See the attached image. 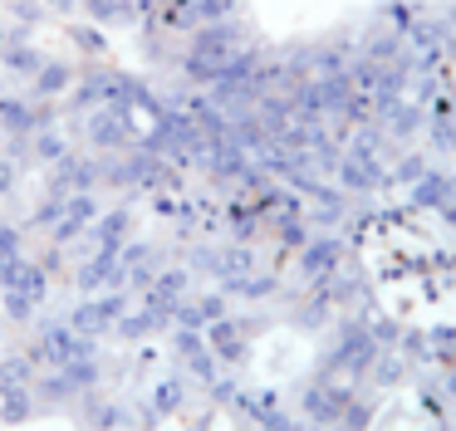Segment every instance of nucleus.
<instances>
[{"label": "nucleus", "mask_w": 456, "mask_h": 431, "mask_svg": "<svg viewBox=\"0 0 456 431\" xmlns=\"http://www.w3.org/2000/svg\"><path fill=\"white\" fill-rule=\"evenodd\" d=\"M89 353H99V338H84V333H74L64 319H54V323H40V333H35L25 358H30L35 368H64L69 358H89Z\"/></svg>", "instance_id": "nucleus-1"}, {"label": "nucleus", "mask_w": 456, "mask_h": 431, "mask_svg": "<svg viewBox=\"0 0 456 431\" xmlns=\"http://www.w3.org/2000/svg\"><path fill=\"white\" fill-rule=\"evenodd\" d=\"M84 137H89V152L94 157H113V152H128L138 142V118L118 113V108H94L84 113Z\"/></svg>", "instance_id": "nucleus-2"}, {"label": "nucleus", "mask_w": 456, "mask_h": 431, "mask_svg": "<svg viewBox=\"0 0 456 431\" xmlns=\"http://www.w3.org/2000/svg\"><path fill=\"white\" fill-rule=\"evenodd\" d=\"M295 264H299V280L305 284H319V280H329L334 270L348 264V240L338 231H314L295 250Z\"/></svg>", "instance_id": "nucleus-3"}, {"label": "nucleus", "mask_w": 456, "mask_h": 431, "mask_svg": "<svg viewBox=\"0 0 456 431\" xmlns=\"http://www.w3.org/2000/svg\"><path fill=\"white\" fill-rule=\"evenodd\" d=\"M123 313H128V294L109 289V294H89V299H79L64 323H69L74 333H84V338H109L113 323H118Z\"/></svg>", "instance_id": "nucleus-4"}, {"label": "nucleus", "mask_w": 456, "mask_h": 431, "mask_svg": "<svg viewBox=\"0 0 456 431\" xmlns=\"http://www.w3.org/2000/svg\"><path fill=\"white\" fill-rule=\"evenodd\" d=\"M250 329H256V323L226 313V319L207 323V329H201V338H207L211 358H216L221 368H246V358H250Z\"/></svg>", "instance_id": "nucleus-5"}, {"label": "nucleus", "mask_w": 456, "mask_h": 431, "mask_svg": "<svg viewBox=\"0 0 456 431\" xmlns=\"http://www.w3.org/2000/svg\"><path fill=\"white\" fill-rule=\"evenodd\" d=\"M334 186L344 196H373V191H383V186H393V182H387V162L358 157V152L344 147V157H338V167H334Z\"/></svg>", "instance_id": "nucleus-6"}, {"label": "nucleus", "mask_w": 456, "mask_h": 431, "mask_svg": "<svg viewBox=\"0 0 456 431\" xmlns=\"http://www.w3.org/2000/svg\"><path fill=\"white\" fill-rule=\"evenodd\" d=\"M54 123V108H45L40 98H0V127H5V137L11 142H25V137L45 133V127Z\"/></svg>", "instance_id": "nucleus-7"}, {"label": "nucleus", "mask_w": 456, "mask_h": 431, "mask_svg": "<svg viewBox=\"0 0 456 431\" xmlns=\"http://www.w3.org/2000/svg\"><path fill=\"white\" fill-rule=\"evenodd\" d=\"M240 49H246V29H240L236 20H207V25L191 29V54H201V59L226 64V59L240 54Z\"/></svg>", "instance_id": "nucleus-8"}, {"label": "nucleus", "mask_w": 456, "mask_h": 431, "mask_svg": "<svg viewBox=\"0 0 456 431\" xmlns=\"http://www.w3.org/2000/svg\"><path fill=\"white\" fill-rule=\"evenodd\" d=\"M118 264H123V284H128V289H148V284L158 280V270L167 264V255L152 240H128L118 250Z\"/></svg>", "instance_id": "nucleus-9"}, {"label": "nucleus", "mask_w": 456, "mask_h": 431, "mask_svg": "<svg viewBox=\"0 0 456 431\" xmlns=\"http://www.w3.org/2000/svg\"><path fill=\"white\" fill-rule=\"evenodd\" d=\"M133 231H138V221H133L128 206H109V211L94 216V225L84 231V240H89L94 250H123V245L133 240Z\"/></svg>", "instance_id": "nucleus-10"}, {"label": "nucleus", "mask_w": 456, "mask_h": 431, "mask_svg": "<svg viewBox=\"0 0 456 431\" xmlns=\"http://www.w3.org/2000/svg\"><path fill=\"white\" fill-rule=\"evenodd\" d=\"M407 201H412L417 211H442L446 201H456V172H446V167H427V172L407 186Z\"/></svg>", "instance_id": "nucleus-11"}, {"label": "nucleus", "mask_w": 456, "mask_h": 431, "mask_svg": "<svg viewBox=\"0 0 456 431\" xmlns=\"http://www.w3.org/2000/svg\"><path fill=\"white\" fill-rule=\"evenodd\" d=\"M79 289L84 294H109V289H123V264H118V250H94L84 255L79 264Z\"/></svg>", "instance_id": "nucleus-12"}, {"label": "nucleus", "mask_w": 456, "mask_h": 431, "mask_svg": "<svg viewBox=\"0 0 456 431\" xmlns=\"http://www.w3.org/2000/svg\"><path fill=\"white\" fill-rule=\"evenodd\" d=\"M422 127H427V103H417V98H397V103L383 113V133L397 137L403 147L417 142V137H422Z\"/></svg>", "instance_id": "nucleus-13"}, {"label": "nucleus", "mask_w": 456, "mask_h": 431, "mask_svg": "<svg viewBox=\"0 0 456 431\" xmlns=\"http://www.w3.org/2000/svg\"><path fill=\"white\" fill-rule=\"evenodd\" d=\"M74 78H79V64H69V59H45L40 69H35L30 78V98H64L74 88Z\"/></svg>", "instance_id": "nucleus-14"}, {"label": "nucleus", "mask_w": 456, "mask_h": 431, "mask_svg": "<svg viewBox=\"0 0 456 431\" xmlns=\"http://www.w3.org/2000/svg\"><path fill=\"white\" fill-rule=\"evenodd\" d=\"M74 407H79V421H84L89 431H118L123 421H128V411H123L118 402L99 397V387H94V392H79V402H74Z\"/></svg>", "instance_id": "nucleus-15"}, {"label": "nucleus", "mask_w": 456, "mask_h": 431, "mask_svg": "<svg viewBox=\"0 0 456 431\" xmlns=\"http://www.w3.org/2000/svg\"><path fill=\"white\" fill-rule=\"evenodd\" d=\"M226 299H246V304H260L270 294H280V274L275 270H250V274H236V280L221 284Z\"/></svg>", "instance_id": "nucleus-16"}, {"label": "nucleus", "mask_w": 456, "mask_h": 431, "mask_svg": "<svg viewBox=\"0 0 456 431\" xmlns=\"http://www.w3.org/2000/svg\"><path fill=\"white\" fill-rule=\"evenodd\" d=\"M40 64H45V54H40V49H35L25 35H11L5 45H0V69H5V74L35 78V69H40Z\"/></svg>", "instance_id": "nucleus-17"}, {"label": "nucleus", "mask_w": 456, "mask_h": 431, "mask_svg": "<svg viewBox=\"0 0 456 431\" xmlns=\"http://www.w3.org/2000/svg\"><path fill=\"white\" fill-rule=\"evenodd\" d=\"M226 231H231V240H236V245H256V235L265 231V221L250 211L246 196H231V201H226Z\"/></svg>", "instance_id": "nucleus-18"}, {"label": "nucleus", "mask_w": 456, "mask_h": 431, "mask_svg": "<svg viewBox=\"0 0 456 431\" xmlns=\"http://www.w3.org/2000/svg\"><path fill=\"white\" fill-rule=\"evenodd\" d=\"M187 392H191V382L182 378V372H172V378H162L158 387H152V407H148V411H158V417H172V411H182Z\"/></svg>", "instance_id": "nucleus-19"}, {"label": "nucleus", "mask_w": 456, "mask_h": 431, "mask_svg": "<svg viewBox=\"0 0 456 431\" xmlns=\"http://www.w3.org/2000/svg\"><path fill=\"white\" fill-rule=\"evenodd\" d=\"M368 421H373V397H363V392H354V397L338 407V417L329 421L324 431H368Z\"/></svg>", "instance_id": "nucleus-20"}, {"label": "nucleus", "mask_w": 456, "mask_h": 431, "mask_svg": "<svg viewBox=\"0 0 456 431\" xmlns=\"http://www.w3.org/2000/svg\"><path fill=\"white\" fill-rule=\"evenodd\" d=\"M427 167H432V157H427L422 147H403V152H397L393 162H387V182H397V186H412L417 176L427 172Z\"/></svg>", "instance_id": "nucleus-21"}, {"label": "nucleus", "mask_w": 456, "mask_h": 431, "mask_svg": "<svg viewBox=\"0 0 456 431\" xmlns=\"http://www.w3.org/2000/svg\"><path fill=\"white\" fill-rule=\"evenodd\" d=\"M270 231H275V240H280V250L285 255H295L299 245L314 235V225H309V216H275V221H265Z\"/></svg>", "instance_id": "nucleus-22"}, {"label": "nucleus", "mask_w": 456, "mask_h": 431, "mask_svg": "<svg viewBox=\"0 0 456 431\" xmlns=\"http://www.w3.org/2000/svg\"><path fill=\"white\" fill-rule=\"evenodd\" d=\"M0 417L11 421V427H20V421L40 417V402H35L30 387H5L0 392Z\"/></svg>", "instance_id": "nucleus-23"}, {"label": "nucleus", "mask_w": 456, "mask_h": 431, "mask_svg": "<svg viewBox=\"0 0 456 431\" xmlns=\"http://www.w3.org/2000/svg\"><path fill=\"white\" fill-rule=\"evenodd\" d=\"M69 152H74V147H69V137H64V133H50V127H45V133L30 137V162H40V167H60Z\"/></svg>", "instance_id": "nucleus-24"}, {"label": "nucleus", "mask_w": 456, "mask_h": 431, "mask_svg": "<svg viewBox=\"0 0 456 431\" xmlns=\"http://www.w3.org/2000/svg\"><path fill=\"white\" fill-rule=\"evenodd\" d=\"M407 372H412V368H407L403 353H397V348H383V353L373 358V368H368V378H373V387H397V382H407Z\"/></svg>", "instance_id": "nucleus-25"}, {"label": "nucleus", "mask_w": 456, "mask_h": 431, "mask_svg": "<svg viewBox=\"0 0 456 431\" xmlns=\"http://www.w3.org/2000/svg\"><path fill=\"white\" fill-rule=\"evenodd\" d=\"M84 10H89V20L94 25H109V29H118V25H133V0H84Z\"/></svg>", "instance_id": "nucleus-26"}, {"label": "nucleus", "mask_w": 456, "mask_h": 431, "mask_svg": "<svg viewBox=\"0 0 456 431\" xmlns=\"http://www.w3.org/2000/svg\"><path fill=\"white\" fill-rule=\"evenodd\" d=\"M152 333H162V329H158V319H152L148 309H128L118 323H113V338H123V343H142V338H152Z\"/></svg>", "instance_id": "nucleus-27"}, {"label": "nucleus", "mask_w": 456, "mask_h": 431, "mask_svg": "<svg viewBox=\"0 0 456 431\" xmlns=\"http://www.w3.org/2000/svg\"><path fill=\"white\" fill-rule=\"evenodd\" d=\"M0 313H5V323H35L40 299H30V294H20V289H0Z\"/></svg>", "instance_id": "nucleus-28"}, {"label": "nucleus", "mask_w": 456, "mask_h": 431, "mask_svg": "<svg viewBox=\"0 0 456 431\" xmlns=\"http://www.w3.org/2000/svg\"><path fill=\"white\" fill-rule=\"evenodd\" d=\"M35 372H40V368H35V362L25 358V353L5 358V362H0V392H5V387H30V382H35Z\"/></svg>", "instance_id": "nucleus-29"}, {"label": "nucleus", "mask_w": 456, "mask_h": 431, "mask_svg": "<svg viewBox=\"0 0 456 431\" xmlns=\"http://www.w3.org/2000/svg\"><path fill=\"white\" fill-rule=\"evenodd\" d=\"M191 304H197L201 323H216V319H226V313H231V299H226V289H211V294H191Z\"/></svg>", "instance_id": "nucleus-30"}, {"label": "nucleus", "mask_w": 456, "mask_h": 431, "mask_svg": "<svg viewBox=\"0 0 456 431\" xmlns=\"http://www.w3.org/2000/svg\"><path fill=\"white\" fill-rule=\"evenodd\" d=\"M0 255H25V231L11 221H0Z\"/></svg>", "instance_id": "nucleus-31"}, {"label": "nucleus", "mask_w": 456, "mask_h": 431, "mask_svg": "<svg viewBox=\"0 0 456 431\" xmlns=\"http://www.w3.org/2000/svg\"><path fill=\"white\" fill-rule=\"evenodd\" d=\"M74 45H79V49H89V54H109V45H103V35H99V29H89V25H74Z\"/></svg>", "instance_id": "nucleus-32"}, {"label": "nucleus", "mask_w": 456, "mask_h": 431, "mask_svg": "<svg viewBox=\"0 0 456 431\" xmlns=\"http://www.w3.org/2000/svg\"><path fill=\"white\" fill-rule=\"evenodd\" d=\"M15 186H20V167H15L11 157H0V196H11Z\"/></svg>", "instance_id": "nucleus-33"}, {"label": "nucleus", "mask_w": 456, "mask_h": 431, "mask_svg": "<svg viewBox=\"0 0 456 431\" xmlns=\"http://www.w3.org/2000/svg\"><path fill=\"white\" fill-rule=\"evenodd\" d=\"M436 368H442V372H456V343H452V348H442V353H436Z\"/></svg>", "instance_id": "nucleus-34"}, {"label": "nucleus", "mask_w": 456, "mask_h": 431, "mask_svg": "<svg viewBox=\"0 0 456 431\" xmlns=\"http://www.w3.org/2000/svg\"><path fill=\"white\" fill-rule=\"evenodd\" d=\"M442 402H446V407L456 402V372H442Z\"/></svg>", "instance_id": "nucleus-35"}, {"label": "nucleus", "mask_w": 456, "mask_h": 431, "mask_svg": "<svg viewBox=\"0 0 456 431\" xmlns=\"http://www.w3.org/2000/svg\"><path fill=\"white\" fill-rule=\"evenodd\" d=\"M436 216H442V221L452 225V231H456V201H446V206H442V211H436Z\"/></svg>", "instance_id": "nucleus-36"}, {"label": "nucleus", "mask_w": 456, "mask_h": 431, "mask_svg": "<svg viewBox=\"0 0 456 431\" xmlns=\"http://www.w3.org/2000/svg\"><path fill=\"white\" fill-rule=\"evenodd\" d=\"M442 20H446V25H452V29H456V0H452V5H446V10H442Z\"/></svg>", "instance_id": "nucleus-37"}, {"label": "nucleus", "mask_w": 456, "mask_h": 431, "mask_svg": "<svg viewBox=\"0 0 456 431\" xmlns=\"http://www.w3.org/2000/svg\"><path fill=\"white\" fill-rule=\"evenodd\" d=\"M442 431H456V421H446V427H442Z\"/></svg>", "instance_id": "nucleus-38"}, {"label": "nucleus", "mask_w": 456, "mask_h": 431, "mask_svg": "<svg viewBox=\"0 0 456 431\" xmlns=\"http://www.w3.org/2000/svg\"><path fill=\"white\" fill-rule=\"evenodd\" d=\"M0 329H5V313H0Z\"/></svg>", "instance_id": "nucleus-39"}, {"label": "nucleus", "mask_w": 456, "mask_h": 431, "mask_svg": "<svg viewBox=\"0 0 456 431\" xmlns=\"http://www.w3.org/2000/svg\"><path fill=\"white\" fill-rule=\"evenodd\" d=\"M0 45H5V35H0Z\"/></svg>", "instance_id": "nucleus-40"}]
</instances>
